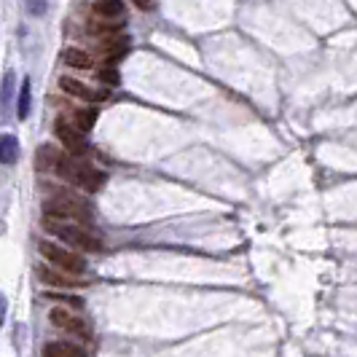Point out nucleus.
I'll return each instance as SVG.
<instances>
[{"mask_svg": "<svg viewBox=\"0 0 357 357\" xmlns=\"http://www.w3.org/2000/svg\"><path fill=\"white\" fill-rule=\"evenodd\" d=\"M100 81L110 83V86H116V83H119V70H116V68H102V70H100Z\"/></svg>", "mask_w": 357, "mask_h": 357, "instance_id": "20", "label": "nucleus"}, {"mask_svg": "<svg viewBox=\"0 0 357 357\" xmlns=\"http://www.w3.org/2000/svg\"><path fill=\"white\" fill-rule=\"evenodd\" d=\"M43 357H86V352L70 341H51L43 347Z\"/></svg>", "mask_w": 357, "mask_h": 357, "instance_id": "10", "label": "nucleus"}, {"mask_svg": "<svg viewBox=\"0 0 357 357\" xmlns=\"http://www.w3.org/2000/svg\"><path fill=\"white\" fill-rule=\"evenodd\" d=\"M59 86H62V92L65 94H70V97H78V100L83 102H102L108 100V92L105 89H92V86H86V83H81L76 78H59Z\"/></svg>", "mask_w": 357, "mask_h": 357, "instance_id": "7", "label": "nucleus"}, {"mask_svg": "<svg viewBox=\"0 0 357 357\" xmlns=\"http://www.w3.org/2000/svg\"><path fill=\"white\" fill-rule=\"evenodd\" d=\"M51 325L65 333H73V336L83 338V341H92V325L81 314L70 312V309H54L51 312Z\"/></svg>", "mask_w": 357, "mask_h": 357, "instance_id": "5", "label": "nucleus"}, {"mask_svg": "<svg viewBox=\"0 0 357 357\" xmlns=\"http://www.w3.org/2000/svg\"><path fill=\"white\" fill-rule=\"evenodd\" d=\"M30 105H32V92H30V78H27L25 83H22V89H19V102H17V116L22 121L30 116Z\"/></svg>", "mask_w": 357, "mask_h": 357, "instance_id": "15", "label": "nucleus"}, {"mask_svg": "<svg viewBox=\"0 0 357 357\" xmlns=\"http://www.w3.org/2000/svg\"><path fill=\"white\" fill-rule=\"evenodd\" d=\"M121 27H124L121 22H113V19H110V22H94V25H89L86 30H89L92 35H119Z\"/></svg>", "mask_w": 357, "mask_h": 357, "instance_id": "18", "label": "nucleus"}, {"mask_svg": "<svg viewBox=\"0 0 357 357\" xmlns=\"http://www.w3.org/2000/svg\"><path fill=\"white\" fill-rule=\"evenodd\" d=\"M38 277L46 282V285H59V287H76V285H81V280H78V274H73V272H65V269H59V266H41L38 269Z\"/></svg>", "mask_w": 357, "mask_h": 357, "instance_id": "8", "label": "nucleus"}, {"mask_svg": "<svg viewBox=\"0 0 357 357\" xmlns=\"http://www.w3.org/2000/svg\"><path fill=\"white\" fill-rule=\"evenodd\" d=\"M81 132H89L97 121V113L94 110H73V119H70Z\"/></svg>", "mask_w": 357, "mask_h": 357, "instance_id": "16", "label": "nucleus"}, {"mask_svg": "<svg viewBox=\"0 0 357 357\" xmlns=\"http://www.w3.org/2000/svg\"><path fill=\"white\" fill-rule=\"evenodd\" d=\"M14 83H17V76L8 70L6 78H3V86H0V108H3V110L8 108V102L14 100Z\"/></svg>", "mask_w": 357, "mask_h": 357, "instance_id": "17", "label": "nucleus"}, {"mask_svg": "<svg viewBox=\"0 0 357 357\" xmlns=\"http://www.w3.org/2000/svg\"><path fill=\"white\" fill-rule=\"evenodd\" d=\"M46 298H51V301H59V304L76 306V309H81V306H83V301H81V298H76V296H62V293H46Z\"/></svg>", "mask_w": 357, "mask_h": 357, "instance_id": "19", "label": "nucleus"}, {"mask_svg": "<svg viewBox=\"0 0 357 357\" xmlns=\"http://www.w3.org/2000/svg\"><path fill=\"white\" fill-rule=\"evenodd\" d=\"M94 14L102 19H121L124 17V3L121 0H97Z\"/></svg>", "mask_w": 357, "mask_h": 357, "instance_id": "13", "label": "nucleus"}, {"mask_svg": "<svg viewBox=\"0 0 357 357\" xmlns=\"http://www.w3.org/2000/svg\"><path fill=\"white\" fill-rule=\"evenodd\" d=\"M38 250L41 255L49 261L51 266H59V269H65V272H73V274H81L83 269H86V261L76 253V250H70L68 245L62 247V245H57V242H41L38 245Z\"/></svg>", "mask_w": 357, "mask_h": 357, "instance_id": "4", "label": "nucleus"}, {"mask_svg": "<svg viewBox=\"0 0 357 357\" xmlns=\"http://www.w3.org/2000/svg\"><path fill=\"white\" fill-rule=\"evenodd\" d=\"M57 175L62 180H68L70 185H78V188L89 191V194L100 191L102 183H105V175H102L100 170H94L89 161H83L81 156H73V153H65L62 156V161L57 167Z\"/></svg>", "mask_w": 357, "mask_h": 357, "instance_id": "2", "label": "nucleus"}, {"mask_svg": "<svg viewBox=\"0 0 357 357\" xmlns=\"http://www.w3.org/2000/svg\"><path fill=\"white\" fill-rule=\"evenodd\" d=\"M43 11H46V3H43V0H27V14L41 17Z\"/></svg>", "mask_w": 357, "mask_h": 357, "instance_id": "21", "label": "nucleus"}, {"mask_svg": "<svg viewBox=\"0 0 357 357\" xmlns=\"http://www.w3.org/2000/svg\"><path fill=\"white\" fill-rule=\"evenodd\" d=\"M129 49V41L124 35H119V38H110V41H105L102 43V57H105V62H116V59H121Z\"/></svg>", "mask_w": 357, "mask_h": 357, "instance_id": "11", "label": "nucleus"}, {"mask_svg": "<svg viewBox=\"0 0 357 357\" xmlns=\"http://www.w3.org/2000/svg\"><path fill=\"white\" fill-rule=\"evenodd\" d=\"M6 323V298L0 296V325Z\"/></svg>", "mask_w": 357, "mask_h": 357, "instance_id": "23", "label": "nucleus"}, {"mask_svg": "<svg viewBox=\"0 0 357 357\" xmlns=\"http://www.w3.org/2000/svg\"><path fill=\"white\" fill-rule=\"evenodd\" d=\"M62 156H65V153L59 151V148H54V145H41L38 153H35V167H38L41 172H57Z\"/></svg>", "mask_w": 357, "mask_h": 357, "instance_id": "9", "label": "nucleus"}, {"mask_svg": "<svg viewBox=\"0 0 357 357\" xmlns=\"http://www.w3.org/2000/svg\"><path fill=\"white\" fill-rule=\"evenodd\" d=\"M137 8H143V11H151L153 8V0H132Z\"/></svg>", "mask_w": 357, "mask_h": 357, "instance_id": "22", "label": "nucleus"}, {"mask_svg": "<svg viewBox=\"0 0 357 357\" xmlns=\"http://www.w3.org/2000/svg\"><path fill=\"white\" fill-rule=\"evenodd\" d=\"M43 229L49 231L51 236H57L62 245L73 247V250H83V253H100L102 242L86 229L83 223H73V221H57V218H46Z\"/></svg>", "mask_w": 357, "mask_h": 357, "instance_id": "1", "label": "nucleus"}, {"mask_svg": "<svg viewBox=\"0 0 357 357\" xmlns=\"http://www.w3.org/2000/svg\"><path fill=\"white\" fill-rule=\"evenodd\" d=\"M43 212H46V218H57V221H73V223H83V226L94 223L92 207L73 194H54L43 204Z\"/></svg>", "mask_w": 357, "mask_h": 357, "instance_id": "3", "label": "nucleus"}, {"mask_svg": "<svg viewBox=\"0 0 357 357\" xmlns=\"http://www.w3.org/2000/svg\"><path fill=\"white\" fill-rule=\"evenodd\" d=\"M62 59H65V65L78 68V70H92V68H94V59L81 49H68L65 54H62Z\"/></svg>", "mask_w": 357, "mask_h": 357, "instance_id": "14", "label": "nucleus"}, {"mask_svg": "<svg viewBox=\"0 0 357 357\" xmlns=\"http://www.w3.org/2000/svg\"><path fill=\"white\" fill-rule=\"evenodd\" d=\"M54 132H57V140L65 145V151L68 153H73V156H83V153L89 151L83 132H81V129H78L70 119H57Z\"/></svg>", "mask_w": 357, "mask_h": 357, "instance_id": "6", "label": "nucleus"}, {"mask_svg": "<svg viewBox=\"0 0 357 357\" xmlns=\"http://www.w3.org/2000/svg\"><path fill=\"white\" fill-rule=\"evenodd\" d=\"M19 159V140L14 134L0 137V164H17Z\"/></svg>", "mask_w": 357, "mask_h": 357, "instance_id": "12", "label": "nucleus"}]
</instances>
